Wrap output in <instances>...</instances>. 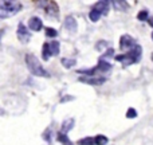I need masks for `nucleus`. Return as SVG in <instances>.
Listing matches in <instances>:
<instances>
[{
	"instance_id": "nucleus-1",
	"label": "nucleus",
	"mask_w": 153,
	"mask_h": 145,
	"mask_svg": "<svg viewBox=\"0 0 153 145\" xmlns=\"http://www.w3.org/2000/svg\"><path fill=\"white\" fill-rule=\"evenodd\" d=\"M22 10L18 0H0V18H10Z\"/></svg>"
},
{
	"instance_id": "nucleus-2",
	"label": "nucleus",
	"mask_w": 153,
	"mask_h": 145,
	"mask_svg": "<svg viewBox=\"0 0 153 145\" xmlns=\"http://www.w3.org/2000/svg\"><path fill=\"white\" fill-rule=\"evenodd\" d=\"M26 63L28 70L31 71V74L36 77H50V74L45 70V67L40 65V62L38 61V58L32 54H27L26 55Z\"/></svg>"
},
{
	"instance_id": "nucleus-3",
	"label": "nucleus",
	"mask_w": 153,
	"mask_h": 145,
	"mask_svg": "<svg viewBox=\"0 0 153 145\" xmlns=\"http://www.w3.org/2000/svg\"><path fill=\"white\" fill-rule=\"evenodd\" d=\"M16 34H18L19 40H20V42H23V43H27L30 39H31V34H30L28 28H27L23 23H20L18 26V32H16Z\"/></svg>"
},
{
	"instance_id": "nucleus-4",
	"label": "nucleus",
	"mask_w": 153,
	"mask_h": 145,
	"mask_svg": "<svg viewBox=\"0 0 153 145\" xmlns=\"http://www.w3.org/2000/svg\"><path fill=\"white\" fill-rule=\"evenodd\" d=\"M133 45H134V40L130 35H122L121 39H120V48H122V50L130 48Z\"/></svg>"
},
{
	"instance_id": "nucleus-5",
	"label": "nucleus",
	"mask_w": 153,
	"mask_h": 145,
	"mask_svg": "<svg viewBox=\"0 0 153 145\" xmlns=\"http://www.w3.org/2000/svg\"><path fill=\"white\" fill-rule=\"evenodd\" d=\"M65 28L69 32H71V34H74L76 31V20L73 16H66V19H65Z\"/></svg>"
},
{
	"instance_id": "nucleus-6",
	"label": "nucleus",
	"mask_w": 153,
	"mask_h": 145,
	"mask_svg": "<svg viewBox=\"0 0 153 145\" xmlns=\"http://www.w3.org/2000/svg\"><path fill=\"white\" fill-rule=\"evenodd\" d=\"M28 28L32 30V31H40V28H42V20L39 18H36V16L31 18L28 20Z\"/></svg>"
},
{
	"instance_id": "nucleus-7",
	"label": "nucleus",
	"mask_w": 153,
	"mask_h": 145,
	"mask_svg": "<svg viewBox=\"0 0 153 145\" xmlns=\"http://www.w3.org/2000/svg\"><path fill=\"white\" fill-rule=\"evenodd\" d=\"M79 81L83 82V83H89V85H102L106 79L105 78H91V75H89V77H82Z\"/></svg>"
},
{
	"instance_id": "nucleus-8",
	"label": "nucleus",
	"mask_w": 153,
	"mask_h": 145,
	"mask_svg": "<svg viewBox=\"0 0 153 145\" xmlns=\"http://www.w3.org/2000/svg\"><path fill=\"white\" fill-rule=\"evenodd\" d=\"M128 54H129V57L134 62H138L140 61V58H141V47L140 46H134V47H133Z\"/></svg>"
},
{
	"instance_id": "nucleus-9",
	"label": "nucleus",
	"mask_w": 153,
	"mask_h": 145,
	"mask_svg": "<svg viewBox=\"0 0 153 145\" xmlns=\"http://www.w3.org/2000/svg\"><path fill=\"white\" fill-rule=\"evenodd\" d=\"M111 4L114 5V8L118 11H126L128 4L124 1V0H111Z\"/></svg>"
},
{
	"instance_id": "nucleus-10",
	"label": "nucleus",
	"mask_w": 153,
	"mask_h": 145,
	"mask_svg": "<svg viewBox=\"0 0 153 145\" xmlns=\"http://www.w3.org/2000/svg\"><path fill=\"white\" fill-rule=\"evenodd\" d=\"M97 69H98V70H101V71H108V70H110V69H111V65L109 63V62H106V59L100 58V62H98Z\"/></svg>"
},
{
	"instance_id": "nucleus-11",
	"label": "nucleus",
	"mask_w": 153,
	"mask_h": 145,
	"mask_svg": "<svg viewBox=\"0 0 153 145\" xmlns=\"http://www.w3.org/2000/svg\"><path fill=\"white\" fill-rule=\"evenodd\" d=\"M50 45V51H51V55H59V42L58 40H53Z\"/></svg>"
},
{
	"instance_id": "nucleus-12",
	"label": "nucleus",
	"mask_w": 153,
	"mask_h": 145,
	"mask_svg": "<svg viewBox=\"0 0 153 145\" xmlns=\"http://www.w3.org/2000/svg\"><path fill=\"white\" fill-rule=\"evenodd\" d=\"M95 10H98L101 13H108L109 11V4H106V3H102V1H98L97 4H95Z\"/></svg>"
},
{
	"instance_id": "nucleus-13",
	"label": "nucleus",
	"mask_w": 153,
	"mask_h": 145,
	"mask_svg": "<svg viewBox=\"0 0 153 145\" xmlns=\"http://www.w3.org/2000/svg\"><path fill=\"white\" fill-rule=\"evenodd\" d=\"M73 125H74V120H73V118L66 120V121L63 122V125H62V132L67 133L70 129H73Z\"/></svg>"
},
{
	"instance_id": "nucleus-14",
	"label": "nucleus",
	"mask_w": 153,
	"mask_h": 145,
	"mask_svg": "<svg viewBox=\"0 0 153 145\" xmlns=\"http://www.w3.org/2000/svg\"><path fill=\"white\" fill-rule=\"evenodd\" d=\"M101 15H102V13H101L98 10H95V8H94V10L90 11L89 18H90V20H91V22H98V20H100V18H101Z\"/></svg>"
},
{
	"instance_id": "nucleus-15",
	"label": "nucleus",
	"mask_w": 153,
	"mask_h": 145,
	"mask_svg": "<svg viewBox=\"0 0 153 145\" xmlns=\"http://www.w3.org/2000/svg\"><path fill=\"white\" fill-rule=\"evenodd\" d=\"M42 57L45 61H47L48 58L51 57V51H50V45L48 43H45L43 45V51H42Z\"/></svg>"
},
{
	"instance_id": "nucleus-16",
	"label": "nucleus",
	"mask_w": 153,
	"mask_h": 145,
	"mask_svg": "<svg viewBox=\"0 0 153 145\" xmlns=\"http://www.w3.org/2000/svg\"><path fill=\"white\" fill-rule=\"evenodd\" d=\"M75 63H76V61H74V59H66V58L62 59V65H63L66 69H70V67H73Z\"/></svg>"
},
{
	"instance_id": "nucleus-17",
	"label": "nucleus",
	"mask_w": 153,
	"mask_h": 145,
	"mask_svg": "<svg viewBox=\"0 0 153 145\" xmlns=\"http://www.w3.org/2000/svg\"><path fill=\"white\" fill-rule=\"evenodd\" d=\"M58 140L61 141V143H63V144H71V141L67 138V136L65 135V132H59L58 133Z\"/></svg>"
},
{
	"instance_id": "nucleus-18",
	"label": "nucleus",
	"mask_w": 153,
	"mask_h": 145,
	"mask_svg": "<svg viewBox=\"0 0 153 145\" xmlns=\"http://www.w3.org/2000/svg\"><path fill=\"white\" fill-rule=\"evenodd\" d=\"M108 143H109V140L105 137V136H101L100 135V136H97V137L94 138V144L100 145V144H108Z\"/></svg>"
},
{
	"instance_id": "nucleus-19",
	"label": "nucleus",
	"mask_w": 153,
	"mask_h": 145,
	"mask_svg": "<svg viewBox=\"0 0 153 145\" xmlns=\"http://www.w3.org/2000/svg\"><path fill=\"white\" fill-rule=\"evenodd\" d=\"M97 70V67H94V69H89V70H86V69H81V70H78L76 73H79V74H86V75H94V71Z\"/></svg>"
},
{
	"instance_id": "nucleus-20",
	"label": "nucleus",
	"mask_w": 153,
	"mask_h": 145,
	"mask_svg": "<svg viewBox=\"0 0 153 145\" xmlns=\"http://www.w3.org/2000/svg\"><path fill=\"white\" fill-rule=\"evenodd\" d=\"M149 18V15H148V11H145V10H144V11H141V12L140 13H138V15H137V19H138V20H146V19H148Z\"/></svg>"
},
{
	"instance_id": "nucleus-21",
	"label": "nucleus",
	"mask_w": 153,
	"mask_h": 145,
	"mask_svg": "<svg viewBox=\"0 0 153 145\" xmlns=\"http://www.w3.org/2000/svg\"><path fill=\"white\" fill-rule=\"evenodd\" d=\"M46 35H47L48 38H55L56 35H58V32L54 28H46Z\"/></svg>"
},
{
	"instance_id": "nucleus-22",
	"label": "nucleus",
	"mask_w": 153,
	"mask_h": 145,
	"mask_svg": "<svg viewBox=\"0 0 153 145\" xmlns=\"http://www.w3.org/2000/svg\"><path fill=\"white\" fill-rule=\"evenodd\" d=\"M126 117L128 118H136V117H137V112H136L134 109H129V110L126 112Z\"/></svg>"
},
{
	"instance_id": "nucleus-23",
	"label": "nucleus",
	"mask_w": 153,
	"mask_h": 145,
	"mask_svg": "<svg viewBox=\"0 0 153 145\" xmlns=\"http://www.w3.org/2000/svg\"><path fill=\"white\" fill-rule=\"evenodd\" d=\"M113 55H114V50H113V48H109V50L106 51L102 57H101V58H102V59H108V58H110V57H113Z\"/></svg>"
},
{
	"instance_id": "nucleus-24",
	"label": "nucleus",
	"mask_w": 153,
	"mask_h": 145,
	"mask_svg": "<svg viewBox=\"0 0 153 145\" xmlns=\"http://www.w3.org/2000/svg\"><path fill=\"white\" fill-rule=\"evenodd\" d=\"M79 144H94V138H90V137L82 138V140L79 141Z\"/></svg>"
},
{
	"instance_id": "nucleus-25",
	"label": "nucleus",
	"mask_w": 153,
	"mask_h": 145,
	"mask_svg": "<svg viewBox=\"0 0 153 145\" xmlns=\"http://www.w3.org/2000/svg\"><path fill=\"white\" fill-rule=\"evenodd\" d=\"M100 1H102V3H106V4H110V3H111V0H100Z\"/></svg>"
},
{
	"instance_id": "nucleus-26",
	"label": "nucleus",
	"mask_w": 153,
	"mask_h": 145,
	"mask_svg": "<svg viewBox=\"0 0 153 145\" xmlns=\"http://www.w3.org/2000/svg\"><path fill=\"white\" fill-rule=\"evenodd\" d=\"M149 24L153 27V18H149Z\"/></svg>"
},
{
	"instance_id": "nucleus-27",
	"label": "nucleus",
	"mask_w": 153,
	"mask_h": 145,
	"mask_svg": "<svg viewBox=\"0 0 153 145\" xmlns=\"http://www.w3.org/2000/svg\"><path fill=\"white\" fill-rule=\"evenodd\" d=\"M152 39H153V32H152Z\"/></svg>"
},
{
	"instance_id": "nucleus-28",
	"label": "nucleus",
	"mask_w": 153,
	"mask_h": 145,
	"mask_svg": "<svg viewBox=\"0 0 153 145\" xmlns=\"http://www.w3.org/2000/svg\"><path fill=\"white\" fill-rule=\"evenodd\" d=\"M152 61H153V54H152Z\"/></svg>"
}]
</instances>
